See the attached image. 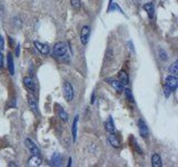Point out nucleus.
Returning <instances> with one entry per match:
<instances>
[{
  "label": "nucleus",
  "mask_w": 178,
  "mask_h": 167,
  "mask_svg": "<svg viewBox=\"0 0 178 167\" xmlns=\"http://www.w3.org/2000/svg\"><path fill=\"white\" fill-rule=\"evenodd\" d=\"M67 45L62 41L60 43H57L56 45L53 46V49H52V56L53 57H56V58H64L66 57L67 55Z\"/></svg>",
  "instance_id": "f257e3e1"
},
{
  "label": "nucleus",
  "mask_w": 178,
  "mask_h": 167,
  "mask_svg": "<svg viewBox=\"0 0 178 167\" xmlns=\"http://www.w3.org/2000/svg\"><path fill=\"white\" fill-rule=\"evenodd\" d=\"M64 96L67 101H71L74 99V87L68 81L64 84Z\"/></svg>",
  "instance_id": "f03ea898"
},
{
  "label": "nucleus",
  "mask_w": 178,
  "mask_h": 167,
  "mask_svg": "<svg viewBox=\"0 0 178 167\" xmlns=\"http://www.w3.org/2000/svg\"><path fill=\"white\" fill-rule=\"evenodd\" d=\"M89 36H90V28L88 26H84L81 31H80V41H81L83 45H87L88 44Z\"/></svg>",
  "instance_id": "7ed1b4c3"
},
{
  "label": "nucleus",
  "mask_w": 178,
  "mask_h": 167,
  "mask_svg": "<svg viewBox=\"0 0 178 167\" xmlns=\"http://www.w3.org/2000/svg\"><path fill=\"white\" fill-rule=\"evenodd\" d=\"M34 45L35 47L37 48V50L39 51L41 55H49L50 53V47L47 45V44H43V43H39V41H34Z\"/></svg>",
  "instance_id": "20e7f679"
},
{
  "label": "nucleus",
  "mask_w": 178,
  "mask_h": 167,
  "mask_svg": "<svg viewBox=\"0 0 178 167\" xmlns=\"http://www.w3.org/2000/svg\"><path fill=\"white\" fill-rule=\"evenodd\" d=\"M138 130H139V134L143 138H148L149 136V130L148 127H147L146 123L144 122L143 119H139L138 120Z\"/></svg>",
  "instance_id": "39448f33"
},
{
  "label": "nucleus",
  "mask_w": 178,
  "mask_h": 167,
  "mask_svg": "<svg viewBox=\"0 0 178 167\" xmlns=\"http://www.w3.org/2000/svg\"><path fill=\"white\" fill-rule=\"evenodd\" d=\"M25 146L31 151L32 155H38V156H40V149L30 141L29 138H26V139H25Z\"/></svg>",
  "instance_id": "423d86ee"
},
{
  "label": "nucleus",
  "mask_w": 178,
  "mask_h": 167,
  "mask_svg": "<svg viewBox=\"0 0 178 167\" xmlns=\"http://www.w3.org/2000/svg\"><path fill=\"white\" fill-rule=\"evenodd\" d=\"M165 85L167 86V87H169L170 89L174 91V90L177 88V85H178V80L177 78H176V76H173V75L167 76L165 79Z\"/></svg>",
  "instance_id": "0eeeda50"
},
{
  "label": "nucleus",
  "mask_w": 178,
  "mask_h": 167,
  "mask_svg": "<svg viewBox=\"0 0 178 167\" xmlns=\"http://www.w3.org/2000/svg\"><path fill=\"white\" fill-rule=\"evenodd\" d=\"M108 143L115 147V148H118L120 146V139L118 138V136L114 133H110V135L108 136Z\"/></svg>",
  "instance_id": "6e6552de"
},
{
  "label": "nucleus",
  "mask_w": 178,
  "mask_h": 167,
  "mask_svg": "<svg viewBox=\"0 0 178 167\" xmlns=\"http://www.w3.org/2000/svg\"><path fill=\"white\" fill-rule=\"evenodd\" d=\"M106 81H109V84L112 85V87L114 88L116 91L118 93H121L124 91V85H122L121 82L119 80H115V79H106Z\"/></svg>",
  "instance_id": "1a4fd4ad"
},
{
  "label": "nucleus",
  "mask_w": 178,
  "mask_h": 167,
  "mask_svg": "<svg viewBox=\"0 0 178 167\" xmlns=\"http://www.w3.org/2000/svg\"><path fill=\"white\" fill-rule=\"evenodd\" d=\"M24 85L27 89H29L30 91H35L36 88V82L32 79V77H25L24 78Z\"/></svg>",
  "instance_id": "9d476101"
},
{
  "label": "nucleus",
  "mask_w": 178,
  "mask_h": 167,
  "mask_svg": "<svg viewBox=\"0 0 178 167\" xmlns=\"http://www.w3.org/2000/svg\"><path fill=\"white\" fill-rule=\"evenodd\" d=\"M78 120H79V116L76 115L72 122V127H71V134H72V141H76L77 139V130H78Z\"/></svg>",
  "instance_id": "9b49d317"
},
{
  "label": "nucleus",
  "mask_w": 178,
  "mask_h": 167,
  "mask_svg": "<svg viewBox=\"0 0 178 167\" xmlns=\"http://www.w3.org/2000/svg\"><path fill=\"white\" fill-rule=\"evenodd\" d=\"M50 163L52 166H60L61 163H62V158H61V155L58 153H55V154L51 156L50 158Z\"/></svg>",
  "instance_id": "f8f14e48"
},
{
  "label": "nucleus",
  "mask_w": 178,
  "mask_h": 167,
  "mask_svg": "<svg viewBox=\"0 0 178 167\" xmlns=\"http://www.w3.org/2000/svg\"><path fill=\"white\" fill-rule=\"evenodd\" d=\"M144 9L147 12V15L149 16V18H153L155 15V7L152 2H147L144 5Z\"/></svg>",
  "instance_id": "ddd939ff"
},
{
  "label": "nucleus",
  "mask_w": 178,
  "mask_h": 167,
  "mask_svg": "<svg viewBox=\"0 0 178 167\" xmlns=\"http://www.w3.org/2000/svg\"><path fill=\"white\" fill-rule=\"evenodd\" d=\"M7 64H8V69H9V72H10L11 76L15 75V65H13V58H12V55L10 53L7 55Z\"/></svg>",
  "instance_id": "4468645a"
},
{
  "label": "nucleus",
  "mask_w": 178,
  "mask_h": 167,
  "mask_svg": "<svg viewBox=\"0 0 178 167\" xmlns=\"http://www.w3.org/2000/svg\"><path fill=\"white\" fill-rule=\"evenodd\" d=\"M105 129L108 132V133H114L115 132V124H114V119L112 117H109L108 119L105 123Z\"/></svg>",
  "instance_id": "2eb2a0df"
},
{
  "label": "nucleus",
  "mask_w": 178,
  "mask_h": 167,
  "mask_svg": "<svg viewBox=\"0 0 178 167\" xmlns=\"http://www.w3.org/2000/svg\"><path fill=\"white\" fill-rule=\"evenodd\" d=\"M41 163H43V160H41V158L38 155H32L31 158L29 159L30 166H40Z\"/></svg>",
  "instance_id": "dca6fc26"
},
{
  "label": "nucleus",
  "mask_w": 178,
  "mask_h": 167,
  "mask_svg": "<svg viewBox=\"0 0 178 167\" xmlns=\"http://www.w3.org/2000/svg\"><path fill=\"white\" fill-rule=\"evenodd\" d=\"M28 104H29L30 108L34 111L37 113L38 111V106H37V101H36V98L32 95H28Z\"/></svg>",
  "instance_id": "f3484780"
},
{
  "label": "nucleus",
  "mask_w": 178,
  "mask_h": 167,
  "mask_svg": "<svg viewBox=\"0 0 178 167\" xmlns=\"http://www.w3.org/2000/svg\"><path fill=\"white\" fill-rule=\"evenodd\" d=\"M152 164L154 167H160L162 166V158H160L159 154L155 153L152 156Z\"/></svg>",
  "instance_id": "a211bd4d"
},
{
  "label": "nucleus",
  "mask_w": 178,
  "mask_h": 167,
  "mask_svg": "<svg viewBox=\"0 0 178 167\" xmlns=\"http://www.w3.org/2000/svg\"><path fill=\"white\" fill-rule=\"evenodd\" d=\"M119 81L121 82L122 85H128V84H129L128 76L127 74H126V72H124V70H120L119 72Z\"/></svg>",
  "instance_id": "6ab92c4d"
},
{
  "label": "nucleus",
  "mask_w": 178,
  "mask_h": 167,
  "mask_svg": "<svg viewBox=\"0 0 178 167\" xmlns=\"http://www.w3.org/2000/svg\"><path fill=\"white\" fill-rule=\"evenodd\" d=\"M57 114H58V117L61 120H64V122L68 120V115H67V113L62 108H59L58 110H57Z\"/></svg>",
  "instance_id": "aec40b11"
},
{
  "label": "nucleus",
  "mask_w": 178,
  "mask_h": 167,
  "mask_svg": "<svg viewBox=\"0 0 178 167\" xmlns=\"http://www.w3.org/2000/svg\"><path fill=\"white\" fill-rule=\"evenodd\" d=\"M169 72L173 75V76H177L178 75V61H175V63L169 67Z\"/></svg>",
  "instance_id": "412c9836"
},
{
  "label": "nucleus",
  "mask_w": 178,
  "mask_h": 167,
  "mask_svg": "<svg viewBox=\"0 0 178 167\" xmlns=\"http://www.w3.org/2000/svg\"><path fill=\"white\" fill-rule=\"evenodd\" d=\"M125 96H126V98L130 101V103H134V101H135V99H134V96H133V93H131L130 89L126 88V89H125Z\"/></svg>",
  "instance_id": "4be33fe9"
},
{
  "label": "nucleus",
  "mask_w": 178,
  "mask_h": 167,
  "mask_svg": "<svg viewBox=\"0 0 178 167\" xmlns=\"http://www.w3.org/2000/svg\"><path fill=\"white\" fill-rule=\"evenodd\" d=\"M131 141H133V147L135 148V151H138V154H139V155H143V154H144L143 151H141V149L139 148V146H138V144H137V141H136L135 138H131Z\"/></svg>",
  "instance_id": "5701e85b"
},
{
  "label": "nucleus",
  "mask_w": 178,
  "mask_h": 167,
  "mask_svg": "<svg viewBox=\"0 0 178 167\" xmlns=\"http://www.w3.org/2000/svg\"><path fill=\"white\" fill-rule=\"evenodd\" d=\"M70 3H71V6L74 7L75 9H79L80 6H81V3H80V0H70Z\"/></svg>",
  "instance_id": "b1692460"
},
{
  "label": "nucleus",
  "mask_w": 178,
  "mask_h": 167,
  "mask_svg": "<svg viewBox=\"0 0 178 167\" xmlns=\"http://www.w3.org/2000/svg\"><path fill=\"white\" fill-rule=\"evenodd\" d=\"M171 91H173V90L170 89L169 87H167V86H164V94H165V97L166 98H168V97H169L170 96V94H171Z\"/></svg>",
  "instance_id": "393cba45"
},
{
  "label": "nucleus",
  "mask_w": 178,
  "mask_h": 167,
  "mask_svg": "<svg viewBox=\"0 0 178 167\" xmlns=\"http://www.w3.org/2000/svg\"><path fill=\"white\" fill-rule=\"evenodd\" d=\"M159 58L162 60H166L167 59V55H166V53L164 50H159Z\"/></svg>",
  "instance_id": "a878e982"
},
{
  "label": "nucleus",
  "mask_w": 178,
  "mask_h": 167,
  "mask_svg": "<svg viewBox=\"0 0 178 167\" xmlns=\"http://www.w3.org/2000/svg\"><path fill=\"white\" fill-rule=\"evenodd\" d=\"M3 48H5V40H3L2 36L0 35V51L2 50Z\"/></svg>",
  "instance_id": "bb28decb"
},
{
  "label": "nucleus",
  "mask_w": 178,
  "mask_h": 167,
  "mask_svg": "<svg viewBox=\"0 0 178 167\" xmlns=\"http://www.w3.org/2000/svg\"><path fill=\"white\" fill-rule=\"evenodd\" d=\"M2 65H3V55L0 51V67H2Z\"/></svg>",
  "instance_id": "cd10ccee"
},
{
  "label": "nucleus",
  "mask_w": 178,
  "mask_h": 167,
  "mask_svg": "<svg viewBox=\"0 0 178 167\" xmlns=\"http://www.w3.org/2000/svg\"><path fill=\"white\" fill-rule=\"evenodd\" d=\"M16 56H17V57H18V56H19V53H20V46H19V45H17L16 46Z\"/></svg>",
  "instance_id": "c85d7f7f"
},
{
  "label": "nucleus",
  "mask_w": 178,
  "mask_h": 167,
  "mask_svg": "<svg viewBox=\"0 0 178 167\" xmlns=\"http://www.w3.org/2000/svg\"><path fill=\"white\" fill-rule=\"evenodd\" d=\"M128 45H129V48H130V50L133 51H135V49H134V47H133V43H131V41H128Z\"/></svg>",
  "instance_id": "c756f323"
},
{
  "label": "nucleus",
  "mask_w": 178,
  "mask_h": 167,
  "mask_svg": "<svg viewBox=\"0 0 178 167\" xmlns=\"http://www.w3.org/2000/svg\"><path fill=\"white\" fill-rule=\"evenodd\" d=\"M71 163H72V159L69 158V159H68V165H67V166L70 167V166H71Z\"/></svg>",
  "instance_id": "7c9ffc66"
},
{
  "label": "nucleus",
  "mask_w": 178,
  "mask_h": 167,
  "mask_svg": "<svg viewBox=\"0 0 178 167\" xmlns=\"http://www.w3.org/2000/svg\"><path fill=\"white\" fill-rule=\"evenodd\" d=\"M130 1H133V3H137V1H138V0H130Z\"/></svg>",
  "instance_id": "2f4dec72"
}]
</instances>
